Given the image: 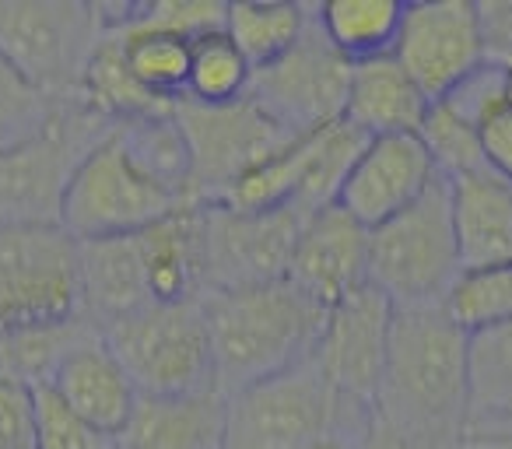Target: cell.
I'll list each match as a JSON object with an SVG mask.
<instances>
[{
	"label": "cell",
	"mask_w": 512,
	"mask_h": 449,
	"mask_svg": "<svg viewBox=\"0 0 512 449\" xmlns=\"http://www.w3.org/2000/svg\"><path fill=\"white\" fill-rule=\"evenodd\" d=\"M502 449H512V442H505V446H502Z\"/></svg>",
	"instance_id": "obj_42"
},
{
	"label": "cell",
	"mask_w": 512,
	"mask_h": 449,
	"mask_svg": "<svg viewBox=\"0 0 512 449\" xmlns=\"http://www.w3.org/2000/svg\"><path fill=\"white\" fill-rule=\"evenodd\" d=\"M78 271H81V306L95 327L130 316L151 306L148 295V267H144L141 232L137 236L88 239L78 243Z\"/></svg>",
	"instance_id": "obj_21"
},
{
	"label": "cell",
	"mask_w": 512,
	"mask_h": 449,
	"mask_svg": "<svg viewBox=\"0 0 512 449\" xmlns=\"http://www.w3.org/2000/svg\"><path fill=\"white\" fill-rule=\"evenodd\" d=\"M253 81V67L239 53V46L225 36V29L207 32L190 43V78L186 99L200 106H232L242 102Z\"/></svg>",
	"instance_id": "obj_29"
},
{
	"label": "cell",
	"mask_w": 512,
	"mask_h": 449,
	"mask_svg": "<svg viewBox=\"0 0 512 449\" xmlns=\"http://www.w3.org/2000/svg\"><path fill=\"white\" fill-rule=\"evenodd\" d=\"M418 141L425 144L428 158H432L439 179H460L470 172L488 169L484 165V151H481V130L463 123L460 116L449 113L442 102H432L425 123L418 130Z\"/></svg>",
	"instance_id": "obj_31"
},
{
	"label": "cell",
	"mask_w": 512,
	"mask_h": 449,
	"mask_svg": "<svg viewBox=\"0 0 512 449\" xmlns=\"http://www.w3.org/2000/svg\"><path fill=\"white\" fill-rule=\"evenodd\" d=\"M435 183L439 172L418 134L369 137L337 193V207H344L362 229L372 232L407 211Z\"/></svg>",
	"instance_id": "obj_15"
},
{
	"label": "cell",
	"mask_w": 512,
	"mask_h": 449,
	"mask_svg": "<svg viewBox=\"0 0 512 449\" xmlns=\"http://www.w3.org/2000/svg\"><path fill=\"white\" fill-rule=\"evenodd\" d=\"M393 57L428 102H439L456 81L488 60L477 4L470 0L404 4Z\"/></svg>",
	"instance_id": "obj_14"
},
{
	"label": "cell",
	"mask_w": 512,
	"mask_h": 449,
	"mask_svg": "<svg viewBox=\"0 0 512 449\" xmlns=\"http://www.w3.org/2000/svg\"><path fill=\"white\" fill-rule=\"evenodd\" d=\"M32 428L36 449H120L113 435L81 418L50 383L32 386Z\"/></svg>",
	"instance_id": "obj_32"
},
{
	"label": "cell",
	"mask_w": 512,
	"mask_h": 449,
	"mask_svg": "<svg viewBox=\"0 0 512 449\" xmlns=\"http://www.w3.org/2000/svg\"><path fill=\"white\" fill-rule=\"evenodd\" d=\"M484 36V57L498 67H512V0H484L477 4Z\"/></svg>",
	"instance_id": "obj_37"
},
{
	"label": "cell",
	"mask_w": 512,
	"mask_h": 449,
	"mask_svg": "<svg viewBox=\"0 0 512 449\" xmlns=\"http://www.w3.org/2000/svg\"><path fill=\"white\" fill-rule=\"evenodd\" d=\"M113 127L109 116L81 99L53 102L46 123L29 141L0 151V225H60L81 162Z\"/></svg>",
	"instance_id": "obj_4"
},
{
	"label": "cell",
	"mask_w": 512,
	"mask_h": 449,
	"mask_svg": "<svg viewBox=\"0 0 512 449\" xmlns=\"http://www.w3.org/2000/svg\"><path fill=\"white\" fill-rule=\"evenodd\" d=\"M463 274L446 179L369 232V285L393 309H439Z\"/></svg>",
	"instance_id": "obj_6"
},
{
	"label": "cell",
	"mask_w": 512,
	"mask_h": 449,
	"mask_svg": "<svg viewBox=\"0 0 512 449\" xmlns=\"http://www.w3.org/2000/svg\"><path fill=\"white\" fill-rule=\"evenodd\" d=\"M50 386L81 418L92 421L99 432L113 435V439H120L137 404V386L130 383L127 369L116 362L109 344L102 341V330L88 334L85 341H78L67 351V358L53 372Z\"/></svg>",
	"instance_id": "obj_18"
},
{
	"label": "cell",
	"mask_w": 512,
	"mask_h": 449,
	"mask_svg": "<svg viewBox=\"0 0 512 449\" xmlns=\"http://www.w3.org/2000/svg\"><path fill=\"white\" fill-rule=\"evenodd\" d=\"M309 18L313 4L242 0V4H225V36L239 46L253 71H264L295 50V43L306 36Z\"/></svg>",
	"instance_id": "obj_25"
},
{
	"label": "cell",
	"mask_w": 512,
	"mask_h": 449,
	"mask_svg": "<svg viewBox=\"0 0 512 449\" xmlns=\"http://www.w3.org/2000/svg\"><path fill=\"white\" fill-rule=\"evenodd\" d=\"M228 397L221 390L137 393L120 449H225Z\"/></svg>",
	"instance_id": "obj_17"
},
{
	"label": "cell",
	"mask_w": 512,
	"mask_h": 449,
	"mask_svg": "<svg viewBox=\"0 0 512 449\" xmlns=\"http://www.w3.org/2000/svg\"><path fill=\"white\" fill-rule=\"evenodd\" d=\"M481 151H484V165L512 186V109L509 106L481 127Z\"/></svg>",
	"instance_id": "obj_38"
},
{
	"label": "cell",
	"mask_w": 512,
	"mask_h": 449,
	"mask_svg": "<svg viewBox=\"0 0 512 449\" xmlns=\"http://www.w3.org/2000/svg\"><path fill=\"white\" fill-rule=\"evenodd\" d=\"M172 113L193 158V204L200 207L221 204L249 169L295 141L249 99L232 106H200L183 99Z\"/></svg>",
	"instance_id": "obj_11"
},
{
	"label": "cell",
	"mask_w": 512,
	"mask_h": 449,
	"mask_svg": "<svg viewBox=\"0 0 512 449\" xmlns=\"http://www.w3.org/2000/svg\"><path fill=\"white\" fill-rule=\"evenodd\" d=\"M404 4L397 0H330L316 4V22H320L327 43L341 53L348 64L390 57L397 46Z\"/></svg>",
	"instance_id": "obj_26"
},
{
	"label": "cell",
	"mask_w": 512,
	"mask_h": 449,
	"mask_svg": "<svg viewBox=\"0 0 512 449\" xmlns=\"http://www.w3.org/2000/svg\"><path fill=\"white\" fill-rule=\"evenodd\" d=\"M151 306L200 299V211L197 204L141 232Z\"/></svg>",
	"instance_id": "obj_24"
},
{
	"label": "cell",
	"mask_w": 512,
	"mask_h": 449,
	"mask_svg": "<svg viewBox=\"0 0 512 449\" xmlns=\"http://www.w3.org/2000/svg\"><path fill=\"white\" fill-rule=\"evenodd\" d=\"M116 137L155 183H162L179 200L193 204V158L176 123V113L116 123Z\"/></svg>",
	"instance_id": "obj_27"
},
{
	"label": "cell",
	"mask_w": 512,
	"mask_h": 449,
	"mask_svg": "<svg viewBox=\"0 0 512 449\" xmlns=\"http://www.w3.org/2000/svg\"><path fill=\"white\" fill-rule=\"evenodd\" d=\"M0 449H36L32 386L0 376Z\"/></svg>",
	"instance_id": "obj_36"
},
{
	"label": "cell",
	"mask_w": 512,
	"mask_h": 449,
	"mask_svg": "<svg viewBox=\"0 0 512 449\" xmlns=\"http://www.w3.org/2000/svg\"><path fill=\"white\" fill-rule=\"evenodd\" d=\"M358 449H449V446H435V442H421V439H411V435H400L393 428H386L383 421L372 418V428L369 435L362 439ZM463 449V446H460Z\"/></svg>",
	"instance_id": "obj_39"
},
{
	"label": "cell",
	"mask_w": 512,
	"mask_h": 449,
	"mask_svg": "<svg viewBox=\"0 0 512 449\" xmlns=\"http://www.w3.org/2000/svg\"><path fill=\"white\" fill-rule=\"evenodd\" d=\"M393 313L383 292L365 281L351 295L327 309L313 362L330 386L348 404L376 414L379 383H383L386 351H390Z\"/></svg>",
	"instance_id": "obj_13"
},
{
	"label": "cell",
	"mask_w": 512,
	"mask_h": 449,
	"mask_svg": "<svg viewBox=\"0 0 512 449\" xmlns=\"http://www.w3.org/2000/svg\"><path fill=\"white\" fill-rule=\"evenodd\" d=\"M446 186L463 271L512 260V186L491 169L449 179Z\"/></svg>",
	"instance_id": "obj_20"
},
{
	"label": "cell",
	"mask_w": 512,
	"mask_h": 449,
	"mask_svg": "<svg viewBox=\"0 0 512 449\" xmlns=\"http://www.w3.org/2000/svg\"><path fill=\"white\" fill-rule=\"evenodd\" d=\"M106 32V4L0 0V57L50 102L81 99L88 64Z\"/></svg>",
	"instance_id": "obj_5"
},
{
	"label": "cell",
	"mask_w": 512,
	"mask_h": 449,
	"mask_svg": "<svg viewBox=\"0 0 512 449\" xmlns=\"http://www.w3.org/2000/svg\"><path fill=\"white\" fill-rule=\"evenodd\" d=\"M78 316V243L60 225H0V320L39 327Z\"/></svg>",
	"instance_id": "obj_9"
},
{
	"label": "cell",
	"mask_w": 512,
	"mask_h": 449,
	"mask_svg": "<svg viewBox=\"0 0 512 449\" xmlns=\"http://www.w3.org/2000/svg\"><path fill=\"white\" fill-rule=\"evenodd\" d=\"M467 330L439 309H397L376 421L400 435L460 449L467 442Z\"/></svg>",
	"instance_id": "obj_1"
},
{
	"label": "cell",
	"mask_w": 512,
	"mask_h": 449,
	"mask_svg": "<svg viewBox=\"0 0 512 449\" xmlns=\"http://www.w3.org/2000/svg\"><path fill=\"white\" fill-rule=\"evenodd\" d=\"M446 313L467 334L512 323V260L481 271H463L446 299Z\"/></svg>",
	"instance_id": "obj_30"
},
{
	"label": "cell",
	"mask_w": 512,
	"mask_h": 449,
	"mask_svg": "<svg viewBox=\"0 0 512 449\" xmlns=\"http://www.w3.org/2000/svg\"><path fill=\"white\" fill-rule=\"evenodd\" d=\"M200 299L288 278L302 214L200 207Z\"/></svg>",
	"instance_id": "obj_10"
},
{
	"label": "cell",
	"mask_w": 512,
	"mask_h": 449,
	"mask_svg": "<svg viewBox=\"0 0 512 449\" xmlns=\"http://www.w3.org/2000/svg\"><path fill=\"white\" fill-rule=\"evenodd\" d=\"M102 341L127 369L137 393H197L214 386L211 337L200 299L144 306L120 316L102 327Z\"/></svg>",
	"instance_id": "obj_7"
},
{
	"label": "cell",
	"mask_w": 512,
	"mask_h": 449,
	"mask_svg": "<svg viewBox=\"0 0 512 449\" xmlns=\"http://www.w3.org/2000/svg\"><path fill=\"white\" fill-rule=\"evenodd\" d=\"M372 418L348 404L309 358L228 397L225 449H309L320 442L358 449Z\"/></svg>",
	"instance_id": "obj_3"
},
{
	"label": "cell",
	"mask_w": 512,
	"mask_h": 449,
	"mask_svg": "<svg viewBox=\"0 0 512 449\" xmlns=\"http://www.w3.org/2000/svg\"><path fill=\"white\" fill-rule=\"evenodd\" d=\"M439 102L453 116H460L463 123L481 130L491 116L505 109V67L484 60V64H477L467 78L456 81Z\"/></svg>",
	"instance_id": "obj_34"
},
{
	"label": "cell",
	"mask_w": 512,
	"mask_h": 449,
	"mask_svg": "<svg viewBox=\"0 0 512 449\" xmlns=\"http://www.w3.org/2000/svg\"><path fill=\"white\" fill-rule=\"evenodd\" d=\"M211 337L214 386L225 397L309 362L320 341L327 306L292 281L242 288L200 299Z\"/></svg>",
	"instance_id": "obj_2"
},
{
	"label": "cell",
	"mask_w": 512,
	"mask_h": 449,
	"mask_svg": "<svg viewBox=\"0 0 512 449\" xmlns=\"http://www.w3.org/2000/svg\"><path fill=\"white\" fill-rule=\"evenodd\" d=\"M505 106L512 109V67H505Z\"/></svg>",
	"instance_id": "obj_40"
},
{
	"label": "cell",
	"mask_w": 512,
	"mask_h": 449,
	"mask_svg": "<svg viewBox=\"0 0 512 449\" xmlns=\"http://www.w3.org/2000/svg\"><path fill=\"white\" fill-rule=\"evenodd\" d=\"M432 102L425 99L411 74L397 64V57H376L365 64H351L348 102L344 120L365 137L418 134Z\"/></svg>",
	"instance_id": "obj_22"
},
{
	"label": "cell",
	"mask_w": 512,
	"mask_h": 449,
	"mask_svg": "<svg viewBox=\"0 0 512 449\" xmlns=\"http://www.w3.org/2000/svg\"><path fill=\"white\" fill-rule=\"evenodd\" d=\"M288 281L327 309L341 302L369 281V229L337 204L302 218Z\"/></svg>",
	"instance_id": "obj_16"
},
{
	"label": "cell",
	"mask_w": 512,
	"mask_h": 449,
	"mask_svg": "<svg viewBox=\"0 0 512 449\" xmlns=\"http://www.w3.org/2000/svg\"><path fill=\"white\" fill-rule=\"evenodd\" d=\"M53 102L39 95L8 60L0 57V151L29 141L50 116Z\"/></svg>",
	"instance_id": "obj_33"
},
{
	"label": "cell",
	"mask_w": 512,
	"mask_h": 449,
	"mask_svg": "<svg viewBox=\"0 0 512 449\" xmlns=\"http://www.w3.org/2000/svg\"><path fill=\"white\" fill-rule=\"evenodd\" d=\"M134 4H106L109 32L116 36L130 78L151 95V99L176 106L186 99V78H190V39L176 32L141 25L130 18Z\"/></svg>",
	"instance_id": "obj_23"
},
{
	"label": "cell",
	"mask_w": 512,
	"mask_h": 449,
	"mask_svg": "<svg viewBox=\"0 0 512 449\" xmlns=\"http://www.w3.org/2000/svg\"><path fill=\"white\" fill-rule=\"evenodd\" d=\"M130 18L141 25L176 32L193 43L207 32L225 29V4H218V0H155V4H134Z\"/></svg>",
	"instance_id": "obj_35"
},
{
	"label": "cell",
	"mask_w": 512,
	"mask_h": 449,
	"mask_svg": "<svg viewBox=\"0 0 512 449\" xmlns=\"http://www.w3.org/2000/svg\"><path fill=\"white\" fill-rule=\"evenodd\" d=\"M309 449H355L348 442H320V446H309Z\"/></svg>",
	"instance_id": "obj_41"
},
{
	"label": "cell",
	"mask_w": 512,
	"mask_h": 449,
	"mask_svg": "<svg viewBox=\"0 0 512 449\" xmlns=\"http://www.w3.org/2000/svg\"><path fill=\"white\" fill-rule=\"evenodd\" d=\"M348 85H351V64L327 43L320 22H316V4H313V18L306 25V36L278 64L264 67V71H253L246 99L260 113L271 116L281 130H288L292 137H302L344 120Z\"/></svg>",
	"instance_id": "obj_12"
},
{
	"label": "cell",
	"mask_w": 512,
	"mask_h": 449,
	"mask_svg": "<svg viewBox=\"0 0 512 449\" xmlns=\"http://www.w3.org/2000/svg\"><path fill=\"white\" fill-rule=\"evenodd\" d=\"M183 207L190 204L169 193L162 183H155L123 148L113 127V134L81 162L78 176L67 190L60 225L74 243L137 236Z\"/></svg>",
	"instance_id": "obj_8"
},
{
	"label": "cell",
	"mask_w": 512,
	"mask_h": 449,
	"mask_svg": "<svg viewBox=\"0 0 512 449\" xmlns=\"http://www.w3.org/2000/svg\"><path fill=\"white\" fill-rule=\"evenodd\" d=\"M81 102L92 106L95 113L109 116L113 123L144 120V116H165L176 109V106H165V102L151 99V95L130 78L127 64H123L120 43H116L113 32H106L102 46L95 50L92 64H88L85 85H81Z\"/></svg>",
	"instance_id": "obj_28"
},
{
	"label": "cell",
	"mask_w": 512,
	"mask_h": 449,
	"mask_svg": "<svg viewBox=\"0 0 512 449\" xmlns=\"http://www.w3.org/2000/svg\"><path fill=\"white\" fill-rule=\"evenodd\" d=\"M467 442L502 449L512 442V323L474 330L467 337Z\"/></svg>",
	"instance_id": "obj_19"
}]
</instances>
